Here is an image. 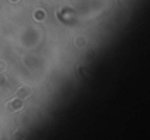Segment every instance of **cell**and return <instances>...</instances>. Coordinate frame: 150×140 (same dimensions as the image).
Listing matches in <instances>:
<instances>
[{
    "label": "cell",
    "instance_id": "cell-1",
    "mask_svg": "<svg viewBox=\"0 0 150 140\" xmlns=\"http://www.w3.org/2000/svg\"><path fill=\"white\" fill-rule=\"evenodd\" d=\"M21 106H22V102H21V100H15L10 105H8V108H10V111H18Z\"/></svg>",
    "mask_w": 150,
    "mask_h": 140
}]
</instances>
